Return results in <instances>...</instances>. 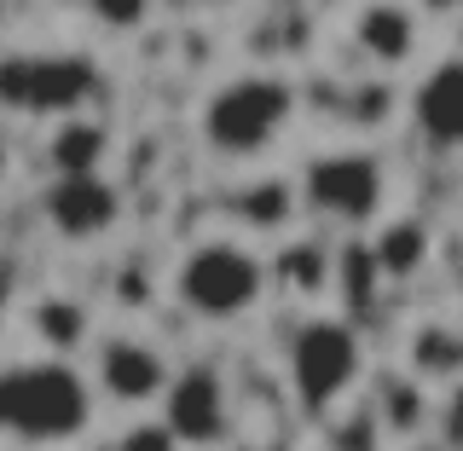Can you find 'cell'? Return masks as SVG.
<instances>
[{"label":"cell","instance_id":"cell-2","mask_svg":"<svg viewBox=\"0 0 463 451\" xmlns=\"http://www.w3.org/2000/svg\"><path fill=\"white\" fill-rule=\"evenodd\" d=\"M296 122V81L279 70H238L197 105V134L221 163H255Z\"/></svg>","mask_w":463,"mask_h":451},{"label":"cell","instance_id":"cell-14","mask_svg":"<svg viewBox=\"0 0 463 451\" xmlns=\"http://www.w3.org/2000/svg\"><path fill=\"white\" fill-rule=\"evenodd\" d=\"M417 371L423 376H458L463 371V336L423 330V336H417Z\"/></svg>","mask_w":463,"mask_h":451},{"label":"cell","instance_id":"cell-9","mask_svg":"<svg viewBox=\"0 0 463 451\" xmlns=\"http://www.w3.org/2000/svg\"><path fill=\"white\" fill-rule=\"evenodd\" d=\"M122 221V192L105 174H52L47 185V226L70 243H93Z\"/></svg>","mask_w":463,"mask_h":451},{"label":"cell","instance_id":"cell-4","mask_svg":"<svg viewBox=\"0 0 463 451\" xmlns=\"http://www.w3.org/2000/svg\"><path fill=\"white\" fill-rule=\"evenodd\" d=\"M296 202L330 231H371L388 209V168L365 145H336L301 163Z\"/></svg>","mask_w":463,"mask_h":451},{"label":"cell","instance_id":"cell-3","mask_svg":"<svg viewBox=\"0 0 463 451\" xmlns=\"http://www.w3.org/2000/svg\"><path fill=\"white\" fill-rule=\"evenodd\" d=\"M174 301L197 324H238L267 301V260L243 238H197L174 260Z\"/></svg>","mask_w":463,"mask_h":451},{"label":"cell","instance_id":"cell-17","mask_svg":"<svg viewBox=\"0 0 463 451\" xmlns=\"http://www.w3.org/2000/svg\"><path fill=\"white\" fill-rule=\"evenodd\" d=\"M417 12H429V18H458L463 0H417Z\"/></svg>","mask_w":463,"mask_h":451},{"label":"cell","instance_id":"cell-6","mask_svg":"<svg viewBox=\"0 0 463 451\" xmlns=\"http://www.w3.org/2000/svg\"><path fill=\"white\" fill-rule=\"evenodd\" d=\"M163 423L174 428V440L185 451H214L232 440V423H238L232 417V388L209 359H192V365L174 371L163 394Z\"/></svg>","mask_w":463,"mask_h":451},{"label":"cell","instance_id":"cell-10","mask_svg":"<svg viewBox=\"0 0 463 451\" xmlns=\"http://www.w3.org/2000/svg\"><path fill=\"white\" fill-rule=\"evenodd\" d=\"M87 99V64H58V58H12L0 64V105L29 116H58Z\"/></svg>","mask_w":463,"mask_h":451},{"label":"cell","instance_id":"cell-11","mask_svg":"<svg viewBox=\"0 0 463 451\" xmlns=\"http://www.w3.org/2000/svg\"><path fill=\"white\" fill-rule=\"evenodd\" d=\"M347 35L376 70H405L423 47V12H417V0H365Z\"/></svg>","mask_w":463,"mask_h":451},{"label":"cell","instance_id":"cell-5","mask_svg":"<svg viewBox=\"0 0 463 451\" xmlns=\"http://www.w3.org/2000/svg\"><path fill=\"white\" fill-rule=\"evenodd\" d=\"M365 376V342L359 330L336 313H313L289 330L284 342V382L296 405L307 411H336Z\"/></svg>","mask_w":463,"mask_h":451},{"label":"cell","instance_id":"cell-1","mask_svg":"<svg viewBox=\"0 0 463 451\" xmlns=\"http://www.w3.org/2000/svg\"><path fill=\"white\" fill-rule=\"evenodd\" d=\"M99 388L76 359L41 353L0 365V440L18 446H70L93 428Z\"/></svg>","mask_w":463,"mask_h":451},{"label":"cell","instance_id":"cell-16","mask_svg":"<svg viewBox=\"0 0 463 451\" xmlns=\"http://www.w3.org/2000/svg\"><path fill=\"white\" fill-rule=\"evenodd\" d=\"M440 434L452 446H463V376L452 382V394H446V405H440Z\"/></svg>","mask_w":463,"mask_h":451},{"label":"cell","instance_id":"cell-8","mask_svg":"<svg viewBox=\"0 0 463 451\" xmlns=\"http://www.w3.org/2000/svg\"><path fill=\"white\" fill-rule=\"evenodd\" d=\"M405 116H411L417 139L429 151L458 156L463 151V58H434L423 76L411 81Z\"/></svg>","mask_w":463,"mask_h":451},{"label":"cell","instance_id":"cell-13","mask_svg":"<svg viewBox=\"0 0 463 451\" xmlns=\"http://www.w3.org/2000/svg\"><path fill=\"white\" fill-rule=\"evenodd\" d=\"M81 6L93 29H105V35H139L156 18V0H81Z\"/></svg>","mask_w":463,"mask_h":451},{"label":"cell","instance_id":"cell-7","mask_svg":"<svg viewBox=\"0 0 463 451\" xmlns=\"http://www.w3.org/2000/svg\"><path fill=\"white\" fill-rule=\"evenodd\" d=\"M93 388L99 399L122 405V411H145V405H163L168 382H174V365L156 342L145 336H99L93 342Z\"/></svg>","mask_w":463,"mask_h":451},{"label":"cell","instance_id":"cell-12","mask_svg":"<svg viewBox=\"0 0 463 451\" xmlns=\"http://www.w3.org/2000/svg\"><path fill=\"white\" fill-rule=\"evenodd\" d=\"M417 260H423V231L400 226V221H383V231H376V267L405 278V272H417Z\"/></svg>","mask_w":463,"mask_h":451},{"label":"cell","instance_id":"cell-15","mask_svg":"<svg viewBox=\"0 0 463 451\" xmlns=\"http://www.w3.org/2000/svg\"><path fill=\"white\" fill-rule=\"evenodd\" d=\"M116 451H185V446L174 440V428L163 423V417H139V423L122 434V446H116Z\"/></svg>","mask_w":463,"mask_h":451}]
</instances>
